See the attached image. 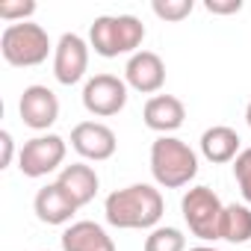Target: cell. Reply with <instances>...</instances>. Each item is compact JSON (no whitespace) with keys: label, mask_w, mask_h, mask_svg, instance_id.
I'll use <instances>...</instances> for the list:
<instances>
[{"label":"cell","mask_w":251,"mask_h":251,"mask_svg":"<svg viewBox=\"0 0 251 251\" xmlns=\"http://www.w3.org/2000/svg\"><path fill=\"white\" fill-rule=\"evenodd\" d=\"M83 106L98 118L118 115L127 106V83L115 74H95L83 86Z\"/></svg>","instance_id":"7"},{"label":"cell","mask_w":251,"mask_h":251,"mask_svg":"<svg viewBox=\"0 0 251 251\" xmlns=\"http://www.w3.org/2000/svg\"><path fill=\"white\" fill-rule=\"evenodd\" d=\"M142 118H145V127H151L160 136H169L183 124L186 106L175 95H154V98H148V103L142 109Z\"/></svg>","instance_id":"12"},{"label":"cell","mask_w":251,"mask_h":251,"mask_svg":"<svg viewBox=\"0 0 251 251\" xmlns=\"http://www.w3.org/2000/svg\"><path fill=\"white\" fill-rule=\"evenodd\" d=\"M189 251H219V248H213V245H195V248H189Z\"/></svg>","instance_id":"24"},{"label":"cell","mask_w":251,"mask_h":251,"mask_svg":"<svg viewBox=\"0 0 251 251\" xmlns=\"http://www.w3.org/2000/svg\"><path fill=\"white\" fill-rule=\"evenodd\" d=\"M151 9H154L157 18H163L169 24H177V21H183V18L192 15L195 3H192V0H154Z\"/></svg>","instance_id":"19"},{"label":"cell","mask_w":251,"mask_h":251,"mask_svg":"<svg viewBox=\"0 0 251 251\" xmlns=\"http://www.w3.org/2000/svg\"><path fill=\"white\" fill-rule=\"evenodd\" d=\"M180 210H183V222L189 225L192 236H198L204 242H216L219 239V225H222L225 204L210 186H192L183 195Z\"/></svg>","instance_id":"5"},{"label":"cell","mask_w":251,"mask_h":251,"mask_svg":"<svg viewBox=\"0 0 251 251\" xmlns=\"http://www.w3.org/2000/svg\"><path fill=\"white\" fill-rule=\"evenodd\" d=\"M12 154H15V139H12V133H9V130H0V169H9Z\"/></svg>","instance_id":"23"},{"label":"cell","mask_w":251,"mask_h":251,"mask_svg":"<svg viewBox=\"0 0 251 251\" xmlns=\"http://www.w3.org/2000/svg\"><path fill=\"white\" fill-rule=\"evenodd\" d=\"M239 133L233 127H227V124H213V127L204 130L201 136V154L204 160L210 163H233L239 157Z\"/></svg>","instance_id":"16"},{"label":"cell","mask_w":251,"mask_h":251,"mask_svg":"<svg viewBox=\"0 0 251 251\" xmlns=\"http://www.w3.org/2000/svg\"><path fill=\"white\" fill-rule=\"evenodd\" d=\"M18 112L30 130H48L59 118V98L48 86H27L18 100Z\"/></svg>","instance_id":"10"},{"label":"cell","mask_w":251,"mask_h":251,"mask_svg":"<svg viewBox=\"0 0 251 251\" xmlns=\"http://www.w3.org/2000/svg\"><path fill=\"white\" fill-rule=\"evenodd\" d=\"M62 251H115V242L98 222L83 219L62 230Z\"/></svg>","instance_id":"14"},{"label":"cell","mask_w":251,"mask_h":251,"mask_svg":"<svg viewBox=\"0 0 251 251\" xmlns=\"http://www.w3.org/2000/svg\"><path fill=\"white\" fill-rule=\"evenodd\" d=\"M89 71V45L77 33H65L53 50V77L62 86H74Z\"/></svg>","instance_id":"8"},{"label":"cell","mask_w":251,"mask_h":251,"mask_svg":"<svg viewBox=\"0 0 251 251\" xmlns=\"http://www.w3.org/2000/svg\"><path fill=\"white\" fill-rule=\"evenodd\" d=\"M65 139L56 133H42L24 142V148L18 151V169L24 177H45L50 172H56L65 160Z\"/></svg>","instance_id":"6"},{"label":"cell","mask_w":251,"mask_h":251,"mask_svg":"<svg viewBox=\"0 0 251 251\" xmlns=\"http://www.w3.org/2000/svg\"><path fill=\"white\" fill-rule=\"evenodd\" d=\"M145 42V24L136 15H100L89 27V48L98 56L115 59L124 53H139Z\"/></svg>","instance_id":"2"},{"label":"cell","mask_w":251,"mask_h":251,"mask_svg":"<svg viewBox=\"0 0 251 251\" xmlns=\"http://www.w3.org/2000/svg\"><path fill=\"white\" fill-rule=\"evenodd\" d=\"M50 50H56V48L50 45L48 30L33 21L9 24L3 30V36H0V53L15 68H36L50 56Z\"/></svg>","instance_id":"4"},{"label":"cell","mask_w":251,"mask_h":251,"mask_svg":"<svg viewBox=\"0 0 251 251\" xmlns=\"http://www.w3.org/2000/svg\"><path fill=\"white\" fill-rule=\"evenodd\" d=\"M151 175L166 189H180L198 175V154L177 136H160L151 145Z\"/></svg>","instance_id":"3"},{"label":"cell","mask_w":251,"mask_h":251,"mask_svg":"<svg viewBox=\"0 0 251 251\" xmlns=\"http://www.w3.org/2000/svg\"><path fill=\"white\" fill-rule=\"evenodd\" d=\"M166 213V201L160 189L151 183H130L115 189L103 201V216L118 230H154Z\"/></svg>","instance_id":"1"},{"label":"cell","mask_w":251,"mask_h":251,"mask_svg":"<svg viewBox=\"0 0 251 251\" xmlns=\"http://www.w3.org/2000/svg\"><path fill=\"white\" fill-rule=\"evenodd\" d=\"M71 148L83 160L103 163V160H109L115 154L118 139H115L112 127H106V124H100V121H80L71 130Z\"/></svg>","instance_id":"9"},{"label":"cell","mask_w":251,"mask_h":251,"mask_svg":"<svg viewBox=\"0 0 251 251\" xmlns=\"http://www.w3.org/2000/svg\"><path fill=\"white\" fill-rule=\"evenodd\" d=\"M124 83H127V89H136L154 98L166 83V62L154 50H139L124 65Z\"/></svg>","instance_id":"11"},{"label":"cell","mask_w":251,"mask_h":251,"mask_svg":"<svg viewBox=\"0 0 251 251\" xmlns=\"http://www.w3.org/2000/svg\"><path fill=\"white\" fill-rule=\"evenodd\" d=\"M56 183L77 201V207H86V204L98 195V189H100L98 172H95L92 166H86V163H71V166H65V169L59 172Z\"/></svg>","instance_id":"15"},{"label":"cell","mask_w":251,"mask_h":251,"mask_svg":"<svg viewBox=\"0 0 251 251\" xmlns=\"http://www.w3.org/2000/svg\"><path fill=\"white\" fill-rule=\"evenodd\" d=\"M233 177L239 183V192L245 204H251V148H242L239 157L233 160Z\"/></svg>","instance_id":"21"},{"label":"cell","mask_w":251,"mask_h":251,"mask_svg":"<svg viewBox=\"0 0 251 251\" xmlns=\"http://www.w3.org/2000/svg\"><path fill=\"white\" fill-rule=\"evenodd\" d=\"M204 9L210 15H236L242 9V0H204Z\"/></svg>","instance_id":"22"},{"label":"cell","mask_w":251,"mask_h":251,"mask_svg":"<svg viewBox=\"0 0 251 251\" xmlns=\"http://www.w3.org/2000/svg\"><path fill=\"white\" fill-rule=\"evenodd\" d=\"M145 251H189L186 248V236H183V230H177V227H163V225H157L154 230H148V236H145Z\"/></svg>","instance_id":"18"},{"label":"cell","mask_w":251,"mask_h":251,"mask_svg":"<svg viewBox=\"0 0 251 251\" xmlns=\"http://www.w3.org/2000/svg\"><path fill=\"white\" fill-rule=\"evenodd\" d=\"M33 210H36L39 222H45V225H68L80 207L59 183H48V186H42L36 192Z\"/></svg>","instance_id":"13"},{"label":"cell","mask_w":251,"mask_h":251,"mask_svg":"<svg viewBox=\"0 0 251 251\" xmlns=\"http://www.w3.org/2000/svg\"><path fill=\"white\" fill-rule=\"evenodd\" d=\"M33 15H36V3H33V0H3V3H0V18L9 21V24L30 21Z\"/></svg>","instance_id":"20"},{"label":"cell","mask_w":251,"mask_h":251,"mask_svg":"<svg viewBox=\"0 0 251 251\" xmlns=\"http://www.w3.org/2000/svg\"><path fill=\"white\" fill-rule=\"evenodd\" d=\"M219 239H227L233 245H242L251 239V210L245 204H225L222 225H219Z\"/></svg>","instance_id":"17"},{"label":"cell","mask_w":251,"mask_h":251,"mask_svg":"<svg viewBox=\"0 0 251 251\" xmlns=\"http://www.w3.org/2000/svg\"><path fill=\"white\" fill-rule=\"evenodd\" d=\"M245 121H248V127H251V100H248V106H245Z\"/></svg>","instance_id":"25"}]
</instances>
